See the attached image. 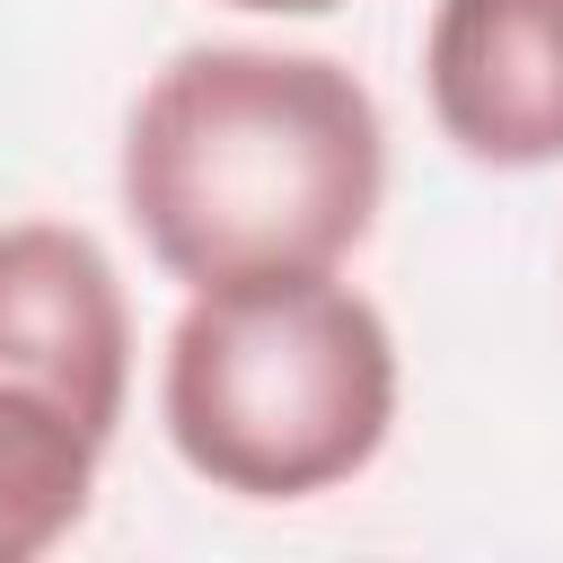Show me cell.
<instances>
[{
	"label": "cell",
	"instance_id": "cell-6",
	"mask_svg": "<svg viewBox=\"0 0 563 563\" xmlns=\"http://www.w3.org/2000/svg\"><path fill=\"white\" fill-rule=\"evenodd\" d=\"M229 9H255V18H325L343 0H229Z\"/></svg>",
	"mask_w": 563,
	"mask_h": 563
},
{
	"label": "cell",
	"instance_id": "cell-4",
	"mask_svg": "<svg viewBox=\"0 0 563 563\" xmlns=\"http://www.w3.org/2000/svg\"><path fill=\"white\" fill-rule=\"evenodd\" d=\"M431 123L475 167L563 158V0H440L422 35Z\"/></svg>",
	"mask_w": 563,
	"mask_h": 563
},
{
	"label": "cell",
	"instance_id": "cell-3",
	"mask_svg": "<svg viewBox=\"0 0 563 563\" xmlns=\"http://www.w3.org/2000/svg\"><path fill=\"white\" fill-rule=\"evenodd\" d=\"M0 378L53 396L97 440H114L132 396V308L114 255L70 220L0 229Z\"/></svg>",
	"mask_w": 563,
	"mask_h": 563
},
{
	"label": "cell",
	"instance_id": "cell-2",
	"mask_svg": "<svg viewBox=\"0 0 563 563\" xmlns=\"http://www.w3.org/2000/svg\"><path fill=\"white\" fill-rule=\"evenodd\" d=\"M396 334L334 273H246L176 308L158 361L167 449L238 501H317L396 431Z\"/></svg>",
	"mask_w": 563,
	"mask_h": 563
},
{
	"label": "cell",
	"instance_id": "cell-1",
	"mask_svg": "<svg viewBox=\"0 0 563 563\" xmlns=\"http://www.w3.org/2000/svg\"><path fill=\"white\" fill-rule=\"evenodd\" d=\"M123 220L185 290L334 273L387 202V114L334 53L185 44L123 114Z\"/></svg>",
	"mask_w": 563,
	"mask_h": 563
},
{
	"label": "cell",
	"instance_id": "cell-5",
	"mask_svg": "<svg viewBox=\"0 0 563 563\" xmlns=\"http://www.w3.org/2000/svg\"><path fill=\"white\" fill-rule=\"evenodd\" d=\"M97 457H106V440L79 413L0 378V563H35L88 519Z\"/></svg>",
	"mask_w": 563,
	"mask_h": 563
}]
</instances>
